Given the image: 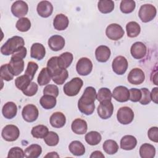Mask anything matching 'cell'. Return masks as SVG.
Returning <instances> with one entry per match:
<instances>
[{
  "label": "cell",
  "instance_id": "1",
  "mask_svg": "<svg viewBox=\"0 0 158 158\" xmlns=\"http://www.w3.org/2000/svg\"><path fill=\"white\" fill-rule=\"evenodd\" d=\"M96 91L92 86L85 88L83 94L78 102L79 110L86 115H91L95 109L94 101L96 99Z\"/></svg>",
  "mask_w": 158,
  "mask_h": 158
},
{
  "label": "cell",
  "instance_id": "2",
  "mask_svg": "<svg viewBox=\"0 0 158 158\" xmlns=\"http://www.w3.org/2000/svg\"><path fill=\"white\" fill-rule=\"evenodd\" d=\"M25 41L23 38L19 36H14L9 39L1 46V52L5 56L13 54L17 50L23 47Z\"/></svg>",
  "mask_w": 158,
  "mask_h": 158
},
{
  "label": "cell",
  "instance_id": "3",
  "mask_svg": "<svg viewBox=\"0 0 158 158\" xmlns=\"http://www.w3.org/2000/svg\"><path fill=\"white\" fill-rule=\"evenodd\" d=\"M83 85V80L78 77H75L66 83L64 86V92L69 96H74L78 94Z\"/></svg>",
  "mask_w": 158,
  "mask_h": 158
},
{
  "label": "cell",
  "instance_id": "4",
  "mask_svg": "<svg viewBox=\"0 0 158 158\" xmlns=\"http://www.w3.org/2000/svg\"><path fill=\"white\" fill-rule=\"evenodd\" d=\"M156 13L157 10L155 6L151 4H146L140 7L138 15L143 22L147 23L155 18Z\"/></svg>",
  "mask_w": 158,
  "mask_h": 158
},
{
  "label": "cell",
  "instance_id": "5",
  "mask_svg": "<svg viewBox=\"0 0 158 158\" xmlns=\"http://www.w3.org/2000/svg\"><path fill=\"white\" fill-rule=\"evenodd\" d=\"M117 118L121 124L127 125L133 120L134 112L129 107H122L117 111Z\"/></svg>",
  "mask_w": 158,
  "mask_h": 158
},
{
  "label": "cell",
  "instance_id": "6",
  "mask_svg": "<svg viewBox=\"0 0 158 158\" xmlns=\"http://www.w3.org/2000/svg\"><path fill=\"white\" fill-rule=\"evenodd\" d=\"M125 31L123 28L117 23L109 25L106 30V35L111 40L117 41L121 39L124 35Z\"/></svg>",
  "mask_w": 158,
  "mask_h": 158
},
{
  "label": "cell",
  "instance_id": "7",
  "mask_svg": "<svg viewBox=\"0 0 158 158\" xmlns=\"http://www.w3.org/2000/svg\"><path fill=\"white\" fill-rule=\"evenodd\" d=\"M98 115L102 119L110 118L114 112V106L111 101L106 100L100 102L97 109Z\"/></svg>",
  "mask_w": 158,
  "mask_h": 158
},
{
  "label": "cell",
  "instance_id": "8",
  "mask_svg": "<svg viewBox=\"0 0 158 158\" xmlns=\"http://www.w3.org/2000/svg\"><path fill=\"white\" fill-rule=\"evenodd\" d=\"M2 137L7 141H14L17 139L20 135L19 128L14 125H7L5 126L1 133Z\"/></svg>",
  "mask_w": 158,
  "mask_h": 158
},
{
  "label": "cell",
  "instance_id": "9",
  "mask_svg": "<svg viewBox=\"0 0 158 158\" xmlns=\"http://www.w3.org/2000/svg\"><path fill=\"white\" fill-rule=\"evenodd\" d=\"M93 69V64L91 60L87 57L80 58L76 65L77 73L81 76L89 75Z\"/></svg>",
  "mask_w": 158,
  "mask_h": 158
},
{
  "label": "cell",
  "instance_id": "10",
  "mask_svg": "<svg viewBox=\"0 0 158 158\" xmlns=\"http://www.w3.org/2000/svg\"><path fill=\"white\" fill-rule=\"evenodd\" d=\"M22 115L24 120L27 122H33L38 118L39 112L36 106L27 104L23 108Z\"/></svg>",
  "mask_w": 158,
  "mask_h": 158
},
{
  "label": "cell",
  "instance_id": "11",
  "mask_svg": "<svg viewBox=\"0 0 158 158\" xmlns=\"http://www.w3.org/2000/svg\"><path fill=\"white\" fill-rule=\"evenodd\" d=\"M112 67L113 71L116 74L120 75L124 74L128 68L127 59L122 56L116 57L112 61Z\"/></svg>",
  "mask_w": 158,
  "mask_h": 158
},
{
  "label": "cell",
  "instance_id": "12",
  "mask_svg": "<svg viewBox=\"0 0 158 158\" xmlns=\"http://www.w3.org/2000/svg\"><path fill=\"white\" fill-rule=\"evenodd\" d=\"M28 11V4L23 1H16L11 6V12L16 17L25 16Z\"/></svg>",
  "mask_w": 158,
  "mask_h": 158
},
{
  "label": "cell",
  "instance_id": "13",
  "mask_svg": "<svg viewBox=\"0 0 158 158\" xmlns=\"http://www.w3.org/2000/svg\"><path fill=\"white\" fill-rule=\"evenodd\" d=\"M128 81L132 85H140L145 79L144 72L139 68L133 69L128 75Z\"/></svg>",
  "mask_w": 158,
  "mask_h": 158
},
{
  "label": "cell",
  "instance_id": "14",
  "mask_svg": "<svg viewBox=\"0 0 158 158\" xmlns=\"http://www.w3.org/2000/svg\"><path fill=\"white\" fill-rule=\"evenodd\" d=\"M112 96L117 101L120 102H127L129 100L130 93L128 89L123 86H118L115 87L112 92Z\"/></svg>",
  "mask_w": 158,
  "mask_h": 158
},
{
  "label": "cell",
  "instance_id": "15",
  "mask_svg": "<svg viewBox=\"0 0 158 158\" xmlns=\"http://www.w3.org/2000/svg\"><path fill=\"white\" fill-rule=\"evenodd\" d=\"M147 48L146 45L140 41L133 43L130 49V52L133 58L136 59H141L146 54Z\"/></svg>",
  "mask_w": 158,
  "mask_h": 158
},
{
  "label": "cell",
  "instance_id": "16",
  "mask_svg": "<svg viewBox=\"0 0 158 158\" xmlns=\"http://www.w3.org/2000/svg\"><path fill=\"white\" fill-rule=\"evenodd\" d=\"M9 67L14 76L19 75L24 69V61L22 59L11 56L10 60L9 63Z\"/></svg>",
  "mask_w": 158,
  "mask_h": 158
},
{
  "label": "cell",
  "instance_id": "17",
  "mask_svg": "<svg viewBox=\"0 0 158 158\" xmlns=\"http://www.w3.org/2000/svg\"><path fill=\"white\" fill-rule=\"evenodd\" d=\"M36 10L40 16L43 18H47L52 14L53 6L49 1H42L38 4Z\"/></svg>",
  "mask_w": 158,
  "mask_h": 158
},
{
  "label": "cell",
  "instance_id": "18",
  "mask_svg": "<svg viewBox=\"0 0 158 158\" xmlns=\"http://www.w3.org/2000/svg\"><path fill=\"white\" fill-rule=\"evenodd\" d=\"M48 46L54 51H58L62 49L65 46V40L60 35H53L48 40Z\"/></svg>",
  "mask_w": 158,
  "mask_h": 158
},
{
  "label": "cell",
  "instance_id": "19",
  "mask_svg": "<svg viewBox=\"0 0 158 158\" xmlns=\"http://www.w3.org/2000/svg\"><path fill=\"white\" fill-rule=\"evenodd\" d=\"M53 81L57 85H62L69 77L68 71L58 67L51 74Z\"/></svg>",
  "mask_w": 158,
  "mask_h": 158
},
{
  "label": "cell",
  "instance_id": "20",
  "mask_svg": "<svg viewBox=\"0 0 158 158\" xmlns=\"http://www.w3.org/2000/svg\"><path fill=\"white\" fill-rule=\"evenodd\" d=\"M95 56L98 62H106L110 56V50L107 46L101 45L96 49Z\"/></svg>",
  "mask_w": 158,
  "mask_h": 158
},
{
  "label": "cell",
  "instance_id": "21",
  "mask_svg": "<svg viewBox=\"0 0 158 158\" xmlns=\"http://www.w3.org/2000/svg\"><path fill=\"white\" fill-rule=\"evenodd\" d=\"M69 23L68 17L62 14H59L56 15L53 20V26L54 28L59 31L65 30Z\"/></svg>",
  "mask_w": 158,
  "mask_h": 158
},
{
  "label": "cell",
  "instance_id": "22",
  "mask_svg": "<svg viewBox=\"0 0 158 158\" xmlns=\"http://www.w3.org/2000/svg\"><path fill=\"white\" fill-rule=\"evenodd\" d=\"M49 122L52 127L60 128L64 127L66 122L65 115L60 112L53 113L49 118Z\"/></svg>",
  "mask_w": 158,
  "mask_h": 158
},
{
  "label": "cell",
  "instance_id": "23",
  "mask_svg": "<svg viewBox=\"0 0 158 158\" xmlns=\"http://www.w3.org/2000/svg\"><path fill=\"white\" fill-rule=\"evenodd\" d=\"M46 54V49L44 46L38 43H35L32 44L30 49V56L37 60H41L44 58Z\"/></svg>",
  "mask_w": 158,
  "mask_h": 158
},
{
  "label": "cell",
  "instance_id": "24",
  "mask_svg": "<svg viewBox=\"0 0 158 158\" xmlns=\"http://www.w3.org/2000/svg\"><path fill=\"white\" fill-rule=\"evenodd\" d=\"M71 128L74 133L77 135H83L86 133L87 131L88 125L86 122L85 120L81 118H76L72 122Z\"/></svg>",
  "mask_w": 158,
  "mask_h": 158
},
{
  "label": "cell",
  "instance_id": "25",
  "mask_svg": "<svg viewBox=\"0 0 158 158\" xmlns=\"http://www.w3.org/2000/svg\"><path fill=\"white\" fill-rule=\"evenodd\" d=\"M17 112V105L14 102H7L2 107L3 116L7 119H12L15 117Z\"/></svg>",
  "mask_w": 158,
  "mask_h": 158
},
{
  "label": "cell",
  "instance_id": "26",
  "mask_svg": "<svg viewBox=\"0 0 158 158\" xmlns=\"http://www.w3.org/2000/svg\"><path fill=\"white\" fill-rule=\"evenodd\" d=\"M137 144L136 138L132 135H125L120 140V148L126 151L133 149Z\"/></svg>",
  "mask_w": 158,
  "mask_h": 158
},
{
  "label": "cell",
  "instance_id": "27",
  "mask_svg": "<svg viewBox=\"0 0 158 158\" xmlns=\"http://www.w3.org/2000/svg\"><path fill=\"white\" fill-rule=\"evenodd\" d=\"M73 54L69 52H65L61 54L57 59V64L60 68L66 69L72 64L73 61Z\"/></svg>",
  "mask_w": 158,
  "mask_h": 158
},
{
  "label": "cell",
  "instance_id": "28",
  "mask_svg": "<svg viewBox=\"0 0 158 158\" xmlns=\"http://www.w3.org/2000/svg\"><path fill=\"white\" fill-rule=\"evenodd\" d=\"M156 154L154 146L149 143H144L139 148V155L142 158H153Z\"/></svg>",
  "mask_w": 158,
  "mask_h": 158
},
{
  "label": "cell",
  "instance_id": "29",
  "mask_svg": "<svg viewBox=\"0 0 158 158\" xmlns=\"http://www.w3.org/2000/svg\"><path fill=\"white\" fill-rule=\"evenodd\" d=\"M42 152L41 147L37 144H31L24 151L25 157L27 158H37Z\"/></svg>",
  "mask_w": 158,
  "mask_h": 158
},
{
  "label": "cell",
  "instance_id": "30",
  "mask_svg": "<svg viewBox=\"0 0 158 158\" xmlns=\"http://www.w3.org/2000/svg\"><path fill=\"white\" fill-rule=\"evenodd\" d=\"M70 152L76 156H80L85 154V148L84 145L79 141H73L69 146Z\"/></svg>",
  "mask_w": 158,
  "mask_h": 158
},
{
  "label": "cell",
  "instance_id": "31",
  "mask_svg": "<svg viewBox=\"0 0 158 158\" xmlns=\"http://www.w3.org/2000/svg\"><path fill=\"white\" fill-rule=\"evenodd\" d=\"M127 36L130 38H135L139 35L141 31L139 25L134 21L128 22L126 25Z\"/></svg>",
  "mask_w": 158,
  "mask_h": 158
},
{
  "label": "cell",
  "instance_id": "32",
  "mask_svg": "<svg viewBox=\"0 0 158 158\" xmlns=\"http://www.w3.org/2000/svg\"><path fill=\"white\" fill-rule=\"evenodd\" d=\"M56 98L44 94L40 100V103L41 106L45 109H51L54 107L56 105Z\"/></svg>",
  "mask_w": 158,
  "mask_h": 158
},
{
  "label": "cell",
  "instance_id": "33",
  "mask_svg": "<svg viewBox=\"0 0 158 158\" xmlns=\"http://www.w3.org/2000/svg\"><path fill=\"white\" fill-rule=\"evenodd\" d=\"M98 8L102 14L111 12L114 9V2L111 0H101L98 2Z\"/></svg>",
  "mask_w": 158,
  "mask_h": 158
},
{
  "label": "cell",
  "instance_id": "34",
  "mask_svg": "<svg viewBox=\"0 0 158 158\" xmlns=\"http://www.w3.org/2000/svg\"><path fill=\"white\" fill-rule=\"evenodd\" d=\"M49 130L48 127L43 125H36L31 129V133L35 138H44L48 135Z\"/></svg>",
  "mask_w": 158,
  "mask_h": 158
},
{
  "label": "cell",
  "instance_id": "35",
  "mask_svg": "<svg viewBox=\"0 0 158 158\" xmlns=\"http://www.w3.org/2000/svg\"><path fill=\"white\" fill-rule=\"evenodd\" d=\"M85 138V141L88 144L95 146L100 143L102 137L99 132L96 131H91L86 134Z\"/></svg>",
  "mask_w": 158,
  "mask_h": 158
},
{
  "label": "cell",
  "instance_id": "36",
  "mask_svg": "<svg viewBox=\"0 0 158 158\" xmlns=\"http://www.w3.org/2000/svg\"><path fill=\"white\" fill-rule=\"evenodd\" d=\"M102 148L104 151L107 154L112 155L118 151V145L115 141L112 139H107L104 142Z\"/></svg>",
  "mask_w": 158,
  "mask_h": 158
},
{
  "label": "cell",
  "instance_id": "37",
  "mask_svg": "<svg viewBox=\"0 0 158 158\" xmlns=\"http://www.w3.org/2000/svg\"><path fill=\"white\" fill-rule=\"evenodd\" d=\"M51 78H52L51 74L49 72L48 68L44 67L43 68L40 72L37 78V81L40 86H43L48 84L50 82Z\"/></svg>",
  "mask_w": 158,
  "mask_h": 158
},
{
  "label": "cell",
  "instance_id": "38",
  "mask_svg": "<svg viewBox=\"0 0 158 158\" xmlns=\"http://www.w3.org/2000/svg\"><path fill=\"white\" fill-rule=\"evenodd\" d=\"M31 80L28 76L23 75H21V76L17 77L15 79V85L19 89H20L22 91L23 90L25 89L29 86V85L31 82Z\"/></svg>",
  "mask_w": 158,
  "mask_h": 158
},
{
  "label": "cell",
  "instance_id": "39",
  "mask_svg": "<svg viewBox=\"0 0 158 158\" xmlns=\"http://www.w3.org/2000/svg\"><path fill=\"white\" fill-rule=\"evenodd\" d=\"M136 7V3L133 0H123L120 2V9L123 14L132 12Z\"/></svg>",
  "mask_w": 158,
  "mask_h": 158
},
{
  "label": "cell",
  "instance_id": "40",
  "mask_svg": "<svg viewBox=\"0 0 158 158\" xmlns=\"http://www.w3.org/2000/svg\"><path fill=\"white\" fill-rule=\"evenodd\" d=\"M15 27L19 31L25 32L30 30L31 27V22L27 17H22L17 20Z\"/></svg>",
  "mask_w": 158,
  "mask_h": 158
},
{
  "label": "cell",
  "instance_id": "41",
  "mask_svg": "<svg viewBox=\"0 0 158 158\" xmlns=\"http://www.w3.org/2000/svg\"><path fill=\"white\" fill-rule=\"evenodd\" d=\"M96 99L99 102L106 100L111 101L112 93L110 90L107 88H100L98 91V94H96Z\"/></svg>",
  "mask_w": 158,
  "mask_h": 158
},
{
  "label": "cell",
  "instance_id": "42",
  "mask_svg": "<svg viewBox=\"0 0 158 158\" xmlns=\"http://www.w3.org/2000/svg\"><path fill=\"white\" fill-rule=\"evenodd\" d=\"M45 143L49 146H56L59 141L58 135L54 131H49L48 135L44 138Z\"/></svg>",
  "mask_w": 158,
  "mask_h": 158
},
{
  "label": "cell",
  "instance_id": "43",
  "mask_svg": "<svg viewBox=\"0 0 158 158\" xmlns=\"http://www.w3.org/2000/svg\"><path fill=\"white\" fill-rule=\"evenodd\" d=\"M1 78L6 81H10L14 78V75L11 72L9 67V64H6L1 66Z\"/></svg>",
  "mask_w": 158,
  "mask_h": 158
},
{
  "label": "cell",
  "instance_id": "44",
  "mask_svg": "<svg viewBox=\"0 0 158 158\" xmlns=\"http://www.w3.org/2000/svg\"><path fill=\"white\" fill-rule=\"evenodd\" d=\"M38 65L36 63L33 61H30L28 63L27 69L25 72V75L28 76L31 80L33 79V77L38 70Z\"/></svg>",
  "mask_w": 158,
  "mask_h": 158
},
{
  "label": "cell",
  "instance_id": "45",
  "mask_svg": "<svg viewBox=\"0 0 158 158\" xmlns=\"http://www.w3.org/2000/svg\"><path fill=\"white\" fill-rule=\"evenodd\" d=\"M141 91V98L139 102L142 105H147L150 103L151 101V93L149 89L146 88H143L140 89Z\"/></svg>",
  "mask_w": 158,
  "mask_h": 158
},
{
  "label": "cell",
  "instance_id": "46",
  "mask_svg": "<svg viewBox=\"0 0 158 158\" xmlns=\"http://www.w3.org/2000/svg\"><path fill=\"white\" fill-rule=\"evenodd\" d=\"M43 93L44 94L50 95L56 98L59 95V88L56 85H48L44 87Z\"/></svg>",
  "mask_w": 158,
  "mask_h": 158
},
{
  "label": "cell",
  "instance_id": "47",
  "mask_svg": "<svg viewBox=\"0 0 158 158\" xmlns=\"http://www.w3.org/2000/svg\"><path fill=\"white\" fill-rule=\"evenodd\" d=\"M25 157L24 152L22 149L19 147L12 148L8 153L7 157H15V158H22Z\"/></svg>",
  "mask_w": 158,
  "mask_h": 158
},
{
  "label": "cell",
  "instance_id": "48",
  "mask_svg": "<svg viewBox=\"0 0 158 158\" xmlns=\"http://www.w3.org/2000/svg\"><path fill=\"white\" fill-rule=\"evenodd\" d=\"M38 85L35 82H31L29 86L24 90L22 91V93L27 96H33L38 91Z\"/></svg>",
  "mask_w": 158,
  "mask_h": 158
},
{
  "label": "cell",
  "instance_id": "49",
  "mask_svg": "<svg viewBox=\"0 0 158 158\" xmlns=\"http://www.w3.org/2000/svg\"><path fill=\"white\" fill-rule=\"evenodd\" d=\"M130 98L129 99L134 102H138L141 98V91L137 88H131L129 90Z\"/></svg>",
  "mask_w": 158,
  "mask_h": 158
},
{
  "label": "cell",
  "instance_id": "50",
  "mask_svg": "<svg viewBox=\"0 0 158 158\" xmlns=\"http://www.w3.org/2000/svg\"><path fill=\"white\" fill-rule=\"evenodd\" d=\"M148 136L150 140L153 142H158V128L157 127H153L149 129L148 131Z\"/></svg>",
  "mask_w": 158,
  "mask_h": 158
},
{
  "label": "cell",
  "instance_id": "51",
  "mask_svg": "<svg viewBox=\"0 0 158 158\" xmlns=\"http://www.w3.org/2000/svg\"><path fill=\"white\" fill-rule=\"evenodd\" d=\"M27 51V49L26 48H25L24 46L21 48L20 49H19V50H17L16 52H15L13 54H12V56H14V57H17L20 59H24L26 57Z\"/></svg>",
  "mask_w": 158,
  "mask_h": 158
},
{
  "label": "cell",
  "instance_id": "52",
  "mask_svg": "<svg viewBox=\"0 0 158 158\" xmlns=\"http://www.w3.org/2000/svg\"><path fill=\"white\" fill-rule=\"evenodd\" d=\"M157 90H158V88L157 87H155L152 89L151 93V100L155 102L156 104H157L158 102H157V100H158V98H157Z\"/></svg>",
  "mask_w": 158,
  "mask_h": 158
},
{
  "label": "cell",
  "instance_id": "53",
  "mask_svg": "<svg viewBox=\"0 0 158 158\" xmlns=\"http://www.w3.org/2000/svg\"><path fill=\"white\" fill-rule=\"evenodd\" d=\"M93 157H104V154H102V153L99 151H94L90 156V158H93Z\"/></svg>",
  "mask_w": 158,
  "mask_h": 158
},
{
  "label": "cell",
  "instance_id": "54",
  "mask_svg": "<svg viewBox=\"0 0 158 158\" xmlns=\"http://www.w3.org/2000/svg\"><path fill=\"white\" fill-rule=\"evenodd\" d=\"M45 157H59V156L57 154V153L56 152H49L48 154H46L45 156Z\"/></svg>",
  "mask_w": 158,
  "mask_h": 158
}]
</instances>
